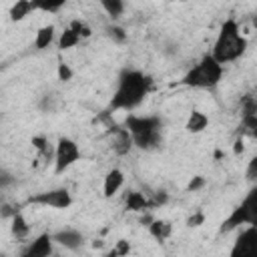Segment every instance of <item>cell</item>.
Segmentation results:
<instances>
[{
    "label": "cell",
    "instance_id": "6da1fadb",
    "mask_svg": "<svg viewBox=\"0 0 257 257\" xmlns=\"http://www.w3.org/2000/svg\"><path fill=\"white\" fill-rule=\"evenodd\" d=\"M153 88V78L137 68H124L118 78L114 92L110 96V110H126L133 112L143 104Z\"/></svg>",
    "mask_w": 257,
    "mask_h": 257
},
{
    "label": "cell",
    "instance_id": "7a4b0ae2",
    "mask_svg": "<svg viewBox=\"0 0 257 257\" xmlns=\"http://www.w3.org/2000/svg\"><path fill=\"white\" fill-rule=\"evenodd\" d=\"M247 50V38L241 34V28L237 24L235 18H227L219 32H217V38L213 42V48H211V54L225 66L229 62H235L239 60Z\"/></svg>",
    "mask_w": 257,
    "mask_h": 257
},
{
    "label": "cell",
    "instance_id": "3957f363",
    "mask_svg": "<svg viewBox=\"0 0 257 257\" xmlns=\"http://www.w3.org/2000/svg\"><path fill=\"white\" fill-rule=\"evenodd\" d=\"M124 126L131 131L135 147L141 151H153L163 141V120L153 114H133L124 118Z\"/></svg>",
    "mask_w": 257,
    "mask_h": 257
},
{
    "label": "cell",
    "instance_id": "277c9868",
    "mask_svg": "<svg viewBox=\"0 0 257 257\" xmlns=\"http://www.w3.org/2000/svg\"><path fill=\"white\" fill-rule=\"evenodd\" d=\"M223 78V64L211 54H203L197 64H193L181 78L183 86L197 88V90H213L219 86Z\"/></svg>",
    "mask_w": 257,
    "mask_h": 257
},
{
    "label": "cell",
    "instance_id": "5b68a950",
    "mask_svg": "<svg viewBox=\"0 0 257 257\" xmlns=\"http://www.w3.org/2000/svg\"><path fill=\"white\" fill-rule=\"evenodd\" d=\"M241 225H253L257 227V183L251 185L243 201L223 219L221 223V233H229Z\"/></svg>",
    "mask_w": 257,
    "mask_h": 257
},
{
    "label": "cell",
    "instance_id": "8992f818",
    "mask_svg": "<svg viewBox=\"0 0 257 257\" xmlns=\"http://www.w3.org/2000/svg\"><path fill=\"white\" fill-rule=\"evenodd\" d=\"M52 163H54V175H62L66 173L72 165H76L80 161V147L76 145L74 139L70 137H60L54 145V153H52Z\"/></svg>",
    "mask_w": 257,
    "mask_h": 257
},
{
    "label": "cell",
    "instance_id": "52a82bcc",
    "mask_svg": "<svg viewBox=\"0 0 257 257\" xmlns=\"http://www.w3.org/2000/svg\"><path fill=\"white\" fill-rule=\"evenodd\" d=\"M28 205H38V207H48L56 211H64L72 205V195L64 187H54L48 191H40L32 197H28Z\"/></svg>",
    "mask_w": 257,
    "mask_h": 257
},
{
    "label": "cell",
    "instance_id": "ba28073f",
    "mask_svg": "<svg viewBox=\"0 0 257 257\" xmlns=\"http://www.w3.org/2000/svg\"><path fill=\"white\" fill-rule=\"evenodd\" d=\"M231 257H257V227L247 225V229L237 235L231 247Z\"/></svg>",
    "mask_w": 257,
    "mask_h": 257
},
{
    "label": "cell",
    "instance_id": "9c48e42d",
    "mask_svg": "<svg viewBox=\"0 0 257 257\" xmlns=\"http://www.w3.org/2000/svg\"><path fill=\"white\" fill-rule=\"evenodd\" d=\"M54 253V237L52 233H40L36 235L32 241H28V245L22 249V257H48Z\"/></svg>",
    "mask_w": 257,
    "mask_h": 257
},
{
    "label": "cell",
    "instance_id": "30bf717a",
    "mask_svg": "<svg viewBox=\"0 0 257 257\" xmlns=\"http://www.w3.org/2000/svg\"><path fill=\"white\" fill-rule=\"evenodd\" d=\"M110 147L118 157H126L135 149L131 131L126 126H110Z\"/></svg>",
    "mask_w": 257,
    "mask_h": 257
},
{
    "label": "cell",
    "instance_id": "8fae6325",
    "mask_svg": "<svg viewBox=\"0 0 257 257\" xmlns=\"http://www.w3.org/2000/svg\"><path fill=\"white\" fill-rule=\"evenodd\" d=\"M52 237H54L56 245H60V247H64L68 251H78L82 247V243H84V235L78 229H70V227L52 233Z\"/></svg>",
    "mask_w": 257,
    "mask_h": 257
},
{
    "label": "cell",
    "instance_id": "7c38bea8",
    "mask_svg": "<svg viewBox=\"0 0 257 257\" xmlns=\"http://www.w3.org/2000/svg\"><path fill=\"white\" fill-rule=\"evenodd\" d=\"M124 185V173L120 169H110L106 175H104V181H102V197L104 199H112Z\"/></svg>",
    "mask_w": 257,
    "mask_h": 257
},
{
    "label": "cell",
    "instance_id": "4fadbf2b",
    "mask_svg": "<svg viewBox=\"0 0 257 257\" xmlns=\"http://www.w3.org/2000/svg\"><path fill=\"white\" fill-rule=\"evenodd\" d=\"M147 227H149V235L157 241H167L173 235V223L169 219H153Z\"/></svg>",
    "mask_w": 257,
    "mask_h": 257
},
{
    "label": "cell",
    "instance_id": "5bb4252c",
    "mask_svg": "<svg viewBox=\"0 0 257 257\" xmlns=\"http://www.w3.org/2000/svg\"><path fill=\"white\" fill-rule=\"evenodd\" d=\"M209 126V116L203 110H191L185 122V131L191 135H199Z\"/></svg>",
    "mask_w": 257,
    "mask_h": 257
},
{
    "label": "cell",
    "instance_id": "9a60e30c",
    "mask_svg": "<svg viewBox=\"0 0 257 257\" xmlns=\"http://www.w3.org/2000/svg\"><path fill=\"white\" fill-rule=\"evenodd\" d=\"M124 205H126L128 211H137V213H143V211L153 209L151 197H145V195L139 193V191H128V195H126V199H124Z\"/></svg>",
    "mask_w": 257,
    "mask_h": 257
},
{
    "label": "cell",
    "instance_id": "2e32d148",
    "mask_svg": "<svg viewBox=\"0 0 257 257\" xmlns=\"http://www.w3.org/2000/svg\"><path fill=\"white\" fill-rule=\"evenodd\" d=\"M54 40H56V28H54V24H44V26H40L36 30L34 48L36 50H46Z\"/></svg>",
    "mask_w": 257,
    "mask_h": 257
},
{
    "label": "cell",
    "instance_id": "e0dca14e",
    "mask_svg": "<svg viewBox=\"0 0 257 257\" xmlns=\"http://www.w3.org/2000/svg\"><path fill=\"white\" fill-rule=\"evenodd\" d=\"M10 233H12L18 241H26L28 235H30V225H28L26 217H24L20 211H16L14 217L10 219Z\"/></svg>",
    "mask_w": 257,
    "mask_h": 257
},
{
    "label": "cell",
    "instance_id": "ac0fdd59",
    "mask_svg": "<svg viewBox=\"0 0 257 257\" xmlns=\"http://www.w3.org/2000/svg\"><path fill=\"white\" fill-rule=\"evenodd\" d=\"M30 12H34V6H32V0H16L10 10H8V16L12 22H22Z\"/></svg>",
    "mask_w": 257,
    "mask_h": 257
},
{
    "label": "cell",
    "instance_id": "d6986e66",
    "mask_svg": "<svg viewBox=\"0 0 257 257\" xmlns=\"http://www.w3.org/2000/svg\"><path fill=\"white\" fill-rule=\"evenodd\" d=\"M82 38L70 28V26H66L60 34H58V38H56V46H58V50L60 52H64V50H70V48H74V46H78V42H80Z\"/></svg>",
    "mask_w": 257,
    "mask_h": 257
},
{
    "label": "cell",
    "instance_id": "ffe728a7",
    "mask_svg": "<svg viewBox=\"0 0 257 257\" xmlns=\"http://www.w3.org/2000/svg\"><path fill=\"white\" fill-rule=\"evenodd\" d=\"M98 4L110 20H118L124 14V0H98Z\"/></svg>",
    "mask_w": 257,
    "mask_h": 257
},
{
    "label": "cell",
    "instance_id": "44dd1931",
    "mask_svg": "<svg viewBox=\"0 0 257 257\" xmlns=\"http://www.w3.org/2000/svg\"><path fill=\"white\" fill-rule=\"evenodd\" d=\"M68 0H32L34 10L38 12H48V14H56L66 6Z\"/></svg>",
    "mask_w": 257,
    "mask_h": 257
},
{
    "label": "cell",
    "instance_id": "7402d4cb",
    "mask_svg": "<svg viewBox=\"0 0 257 257\" xmlns=\"http://www.w3.org/2000/svg\"><path fill=\"white\" fill-rule=\"evenodd\" d=\"M68 26H70V28H72L80 38H90V34H92V28H90L84 20H78V18H76V20H72Z\"/></svg>",
    "mask_w": 257,
    "mask_h": 257
},
{
    "label": "cell",
    "instance_id": "603a6c76",
    "mask_svg": "<svg viewBox=\"0 0 257 257\" xmlns=\"http://www.w3.org/2000/svg\"><path fill=\"white\" fill-rule=\"evenodd\" d=\"M56 76H58V80H60V82H68V80H72L74 70L70 68V64H68V62L60 60V62H58V66H56Z\"/></svg>",
    "mask_w": 257,
    "mask_h": 257
},
{
    "label": "cell",
    "instance_id": "cb8c5ba5",
    "mask_svg": "<svg viewBox=\"0 0 257 257\" xmlns=\"http://www.w3.org/2000/svg\"><path fill=\"white\" fill-rule=\"evenodd\" d=\"M245 179L253 185L257 183V157H251L249 163H247V169H245Z\"/></svg>",
    "mask_w": 257,
    "mask_h": 257
},
{
    "label": "cell",
    "instance_id": "d4e9b609",
    "mask_svg": "<svg viewBox=\"0 0 257 257\" xmlns=\"http://www.w3.org/2000/svg\"><path fill=\"white\" fill-rule=\"evenodd\" d=\"M106 30H108V36H110L114 42H124V40H126V32H124V28L112 24V26H108Z\"/></svg>",
    "mask_w": 257,
    "mask_h": 257
},
{
    "label": "cell",
    "instance_id": "484cf974",
    "mask_svg": "<svg viewBox=\"0 0 257 257\" xmlns=\"http://www.w3.org/2000/svg\"><path fill=\"white\" fill-rule=\"evenodd\" d=\"M32 147H34L40 155L50 153V147H48V139H46V137H32Z\"/></svg>",
    "mask_w": 257,
    "mask_h": 257
},
{
    "label": "cell",
    "instance_id": "4316f807",
    "mask_svg": "<svg viewBox=\"0 0 257 257\" xmlns=\"http://www.w3.org/2000/svg\"><path fill=\"white\" fill-rule=\"evenodd\" d=\"M110 253H112V255H128V253H131V243H128L126 239H118Z\"/></svg>",
    "mask_w": 257,
    "mask_h": 257
},
{
    "label": "cell",
    "instance_id": "83f0119b",
    "mask_svg": "<svg viewBox=\"0 0 257 257\" xmlns=\"http://www.w3.org/2000/svg\"><path fill=\"white\" fill-rule=\"evenodd\" d=\"M203 223H205V213H203V211H195V213L187 219V227H191V229L201 227Z\"/></svg>",
    "mask_w": 257,
    "mask_h": 257
},
{
    "label": "cell",
    "instance_id": "f1b7e54d",
    "mask_svg": "<svg viewBox=\"0 0 257 257\" xmlns=\"http://www.w3.org/2000/svg\"><path fill=\"white\" fill-rule=\"evenodd\" d=\"M151 201H153V209H157V207H161V205H165L169 201V195L165 191H159V193H155L151 197Z\"/></svg>",
    "mask_w": 257,
    "mask_h": 257
},
{
    "label": "cell",
    "instance_id": "f546056e",
    "mask_svg": "<svg viewBox=\"0 0 257 257\" xmlns=\"http://www.w3.org/2000/svg\"><path fill=\"white\" fill-rule=\"evenodd\" d=\"M2 211H0V217L2 219H12L14 217V213L18 211L16 207H12V205H8V203H2V207H0Z\"/></svg>",
    "mask_w": 257,
    "mask_h": 257
},
{
    "label": "cell",
    "instance_id": "4dcf8cb0",
    "mask_svg": "<svg viewBox=\"0 0 257 257\" xmlns=\"http://www.w3.org/2000/svg\"><path fill=\"white\" fill-rule=\"evenodd\" d=\"M201 187H205V179H203L201 175L193 177V179H191V183L187 185V189H189V191H199Z\"/></svg>",
    "mask_w": 257,
    "mask_h": 257
},
{
    "label": "cell",
    "instance_id": "1f68e13d",
    "mask_svg": "<svg viewBox=\"0 0 257 257\" xmlns=\"http://www.w3.org/2000/svg\"><path fill=\"white\" fill-rule=\"evenodd\" d=\"M10 183H12L10 173H8V171H2V177H0V187H2V189H6Z\"/></svg>",
    "mask_w": 257,
    "mask_h": 257
},
{
    "label": "cell",
    "instance_id": "d6a6232c",
    "mask_svg": "<svg viewBox=\"0 0 257 257\" xmlns=\"http://www.w3.org/2000/svg\"><path fill=\"white\" fill-rule=\"evenodd\" d=\"M243 151H245V145H243V139L239 137V139L233 143V153H235V155H241Z\"/></svg>",
    "mask_w": 257,
    "mask_h": 257
},
{
    "label": "cell",
    "instance_id": "836d02e7",
    "mask_svg": "<svg viewBox=\"0 0 257 257\" xmlns=\"http://www.w3.org/2000/svg\"><path fill=\"white\" fill-rule=\"evenodd\" d=\"M253 26H255V28H257V16H255V18H253Z\"/></svg>",
    "mask_w": 257,
    "mask_h": 257
},
{
    "label": "cell",
    "instance_id": "e575fe53",
    "mask_svg": "<svg viewBox=\"0 0 257 257\" xmlns=\"http://www.w3.org/2000/svg\"><path fill=\"white\" fill-rule=\"evenodd\" d=\"M181 2H183V0H181Z\"/></svg>",
    "mask_w": 257,
    "mask_h": 257
}]
</instances>
